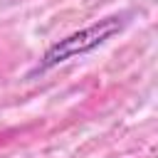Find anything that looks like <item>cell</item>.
Instances as JSON below:
<instances>
[{
    "mask_svg": "<svg viewBox=\"0 0 158 158\" xmlns=\"http://www.w3.org/2000/svg\"><path fill=\"white\" fill-rule=\"evenodd\" d=\"M121 27H123L121 17H106V20H99V22H94V25L79 30V32H72L69 37L54 42L42 54V59H40L35 72H47V69H52V67H57V64H62V62H67V59H72L77 54H86V52L96 49L109 37H114Z\"/></svg>",
    "mask_w": 158,
    "mask_h": 158,
    "instance_id": "1",
    "label": "cell"
}]
</instances>
